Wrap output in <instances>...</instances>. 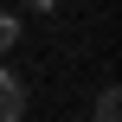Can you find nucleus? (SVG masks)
<instances>
[{
    "label": "nucleus",
    "instance_id": "f03ea898",
    "mask_svg": "<svg viewBox=\"0 0 122 122\" xmlns=\"http://www.w3.org/2000/svg\"><path fill=\"white\" fill-rule=\"evenodd\" d=\"M97 122H122V90H116V84L97 97Z\"/></svg>",
    "mask_w": 122,
    "mask_h": 122
},
{
    "label": "nucleus",
    "instance_id": "7ed1b4c3",
    "mask_svg": "<svg viewBox=\"0 0 122 122\" xmlns=\"http://www.w3.org/2000/svg\"><path fill=\"white\" fill-rule=\"evenodd\" d=\"M13 45H19V19H13V13H0V51H13Z\"/></svg>",
    "mask_w": 122,
    "mask_h": 122
},
{
    "label": "nucleus",
    "instance_id": "20e7f679",
    "mask_svg": "<svg viewBox=\"0 0 122 122\" xmlns=\"http://www.w3.org/2000/svg\"><path fill=\"white\" fill-rule=\"evenodd\" d=\"M26 6H32V13H51V6H58V0H26Z\"/></svg>",
    "mask_w": 122,
    "mask_h": 122
},
{
    "label": "nucleus",
    "instance_id": "f257e3e1",
    "mask_svg": "<svg viewBox=\"0 0 122 122\" xmlns=\"http://www.w3.org/2000/svg\"><path fill=\"white\" fill-rule=\"evenodd\" d=\"M0 122H26V84L13 71H0Z\"/></svg>",
    "mask_w": 122,
    "mask_h": 122
}]
</instances>
